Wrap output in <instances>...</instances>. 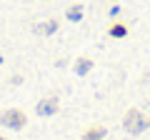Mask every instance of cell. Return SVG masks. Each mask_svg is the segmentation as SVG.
<instances>
[{
  "label": "cell",
  "mask_w": 150,
  "mask_h": 140,
  "mask_svg": "<svg viewBox=\"0 0 150 140\" xmlns=\"http://www.w3.org/2000/svg\"><path fill=\"white\" fill-rule=\"evenodd\" d=\"M93 58H78L75 60V75H88V73H90L93 70Z\"/></svg>",
  "instance_id": "obj_6"
},
{
  "label": "cell",
  "mask_w": 150,
  "mask_h": 140,
  "mask_svg": "<svg viewBox=\"0 0 150 140\" xmlns=\"http://www.w3.org/2000/svg\"><path fill=\"white\" fill-rule=\"evenodd\" d=\"M128 33H130V28L125 25V23H112V25L108 28V35H110V38H115V40L128 38Z\"/></svg>",
  "instance_id": "obj_5"
},
{
  "label": "cell",
  "mask_w": 150,
  "mask_h": 140,
  "mask_svg": "<svg viewBox=\"0 0 150 140\" xmlns=\"http://www.w3.org/2000/svg\"><path fill=\"white\" fill-rule=\"evenodd\" d=\"M58 108H60L58 95H48V98H43V100L35 105V113L40 115V118H50V115L58 113Z\"/></svg>",
  "instance_id": "obj_3"
},
{
  "label": "cell",
  "mask_w": 150,
  "mask_h": 140,
  "mask_svg": "<svg viewBox=\"0 0 150 140\" xmlns=\"http://www.w3.org/2000/svg\"><path fill=\"white\" fill-rule=\"evenodd\" d=\"M148 125H150V123L145 120V115L140 113L138 108H130L128 113H125V118H123V128L128 130L130 135H140L145 128H148Z\"/></svg>",
  "instance_id": "obj_2"
},
{
  "label": "cell",
  "mask_w": 150,
  "mask_h": 140,
  "mask_svg": "<svg viewBox=\"0 0 150 140\" xmlns=\"http://www.w3.org/2000/svg\"><path fill=\"white\" fill-rule=\"evenodd\" d=\"M35 33H40V35H53V33H58V20H45L40 25H35Z\"/></svg>",
  "instance_id": "obj_8"
},
{
  "label": "cell",
  "mask_w": 150,
  "mask_h": 140,
  "mask_svg": "<svg viewBox=\"0 0 150 140\" xmlns=\"http://www.w3.org/2000/svg\"><path fill=\"white\" fill-rule=\"evenodd\" d=\"M108 130L103 128V125H90V128L83 133V140H105Z\"/></svg>",
  "instance_id": "obj_4"
},
{
  "label": "cell",
  "mask_w": 150,
  "mask_h": 140,
  "mask_svg": "<svg viewBox=\"0 0 150 140\" xmlns=\"http://www.w3.org/2000/svg\"><path fill=\"white\" fill-rule=\"evenodd\" d=\"M0 125L8 130H23L28 125V115L20 108H5L0 113Z\"/></svg>",
  "instance_id": "obj_1"
},
{
  "label": "cell",
  "mask_w": 150,
  "mask_h": 140,
  "mask_svg": "<svg viewBox=\"0 0 150 140\" xmlns=\"http://www.w3.org/2000/svg\"><path fill=\"white\" fill-rule=\"evenodd\" d=\"M0 140H8V138H5V135H0Z\"/></svg>",
  "instance_id": "obj_9"
},
{
  "label": "cell",
  "mask_w": 150,
  "mask_h": 140,
  "mask_svg": "<svg viewBox=\"0 0 150 140\" xmlns=\"http://www.w3.org/2000/svg\"><path fill=\"white\" fill-rule=\"evenodd\" d=\"M83 15H85V8L83 5H70L68 10H65V18H68L70 23H80Z\"/></svg>",
  "instance_id": "obj_7"
}]
</instances>
